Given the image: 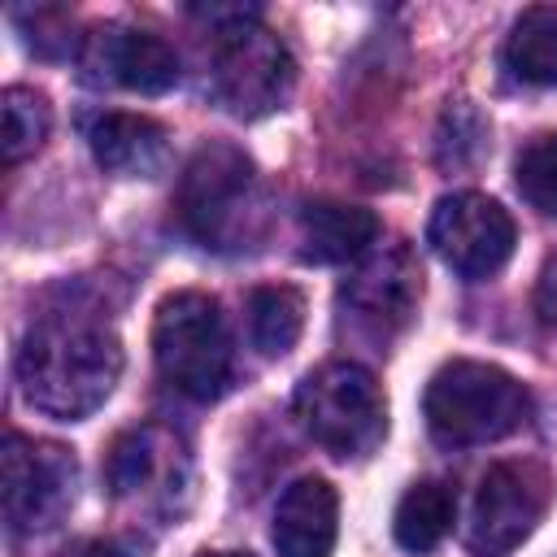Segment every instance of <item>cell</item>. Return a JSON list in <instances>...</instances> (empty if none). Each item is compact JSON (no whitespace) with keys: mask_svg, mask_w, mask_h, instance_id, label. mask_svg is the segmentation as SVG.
Instances as JSON below:
<instances>
[{"mask_svg":"<svg viewBox=\"0 0 557 557\" xmlns=\"http://www.w3.org/2000/svg\"><path fill=\"white\" fill-rule=\"evenodd\" d=\"M122 374V344L113 326L91 305H52L35 313L22 348H17V383L22 396L57 418L78 422L96 413Z\"/></svg>","mask_w":557,"mask_h":557,"instance_id":"6da1fadb","label":"cell"},{"mask_svg":"<svg viewBox=\"0 0 557 557\" xmlns=\"http://www.w3.org/2000/svg\"><path fill=\"white\" fill-rule=\"evenodd\" d=\"M174 218L191 244L239 257L265 244L274 213L257 165L235 144H205L178 178Z\"/></svg>","mask_w":557,"mask_h":557,"instance_id":"7a4b0ae2","label":"cell"},{"mask_svg":"<svg viewBox=\"0 0 557 557\" xmlns=\"http://www.w3.org/2000/svg\"><path fill=\"white\" fill-rule=\"evenodd\" d=\"M209 22L213 48H209V96L231 117H265L283 109L296 83V65L287 44L257 22V9L239 4H209L191 9Z\"/></svg>","mask_w":557,"mask_h":557,"instance_id":"3957f363","label":"cell"},{"mask_svg":"<svg viewBox=\"0 0 557 557\" xmlns=\"http://www.w3.org/2000/svg\"><path fill=\"white\" fill-rule=\"evenodd\" d=\"M422 413H426V431L444 448H474L518 431L531 413V396L509 370L492 361L457 357L431 374Z\"/></svg>","mask_w":557,"mask_h":557,"instance_id":"277c9868","label":"cell"},{"mask_svg":"<svg viewBox=\"0 0 557 557\" xmlns=\"http://www.w3.org/2000/svg\"><path fill=\"white\" fill-rule=\"evenodd\" d=\"M152 357L161 379L187 400H218L231 383V331L213 296L174 292L152 318Z\"/></svg>","mask_w":557,"mask_h":557,"instance_id":"5b68a950","label":"cell"},{"mask_svg":"<svg viewBox=\"0 0 557 557\" xmlns=\"http://www.w3.org/2000/svg\"><path fill=\"white\" fill-rule=\"evenodd\" d=\"M292 413L300 431L331 457H366L387 431V405L374 374L357 361H326L296 387Z\"/></svg>","mask_w":557,"mask_h":557,"instance_id":"8992f818","label":"cell"},{"mask_svg":"<svg viewBox=\"0 0 557 557\" xmlns=\"http://www.w3.org/2000/svg\"><path fill=\"white\" fill-rule=\"evenodd\" d=\"M0 483H4V522L17 535H35L57 527L78 492V461L70 448L9 435L0 453Z\"/></svg>","mask_w":557,"mask_h":557,"instance_id":"52a82bcc","label":"cell"},{"mask_svg":"<svg viewBox=\"0 0 557 557\" xmlns=\"http://www.w3.org/2000/svg\"><path fill=\"white\" fill-rule=\"evenodd\" d=\"M513 218L483 191L444 196L426 222V244L435 248V257L470 283L492 278L513 257Z\"/></svg>","mask_w":557,"mask_h":557,"instance_id":"ba28073f","label":"cell"},{"mask_svg":"<svg viewBox=\"0 0 557 557\" xmlns=\"http://www.w3.org/2000/svg\"><path fill=\"white\" fill-rule=\"evenodd\" d=\"M418 296H422V274L409 248H383L344 278L339 322L348 335L366 344H387L409 326Z\"/></svg>","mask_w":557,"mask_h":557,"instance_id":"9c48e42d","label":"cell"},{"mask_svg":"<svg viewBox=\"0 0 557 557\" xmlns=\"http://www.w3.org/2000/svg\"><path fill=\"white\" fill-rule=\"evenodd\" d=\"M553 496V483L544 474V466L535 461H496L474 492V509H470V548L479 557H505L509 548H518L535 522L544 518Z\"/></svg>","mask_w":557,"mask_h":557,"instance_id":"30bf717a","label":"cell"},{"mask_svg":"<svg viewBox=\"0 0 557 557\" xmlns=\"http://www.w3.org/2000/svg\"><path fill=\"white\" fill-rule=\"evenodd\" d=\"M187 444L157 422L122 431L104 457L109 492L139 509H174V496H187Z\"/></svg>","mask_w":557,"mask_h":557,"instance_id":"8fae6325","label":"cell"},{"mask_svg":"<svg viewBox=\"0 0 557 557\" xmlns=\"http://www.w3.org/2000/svg\"><path fill=\"white\" fill-rule=\"evenodd\" d=\"M78 61L91 83L139 96H161L178 83V52L161 35L139 26H96L91 35H83Z\"/></svg>","mask_w":557,"mask_h":557,"instance_id":"7c38bea8","label":"cell"},{"mask_svg":"<svg viewBox=\"0 0 557 557\" xmlns=\"http://www.w3.org/2000/svg\"><path fill=\"white\" fill-rule=\"evenodd\" d=\"M339 531V496L326 479H296L274 505V553L278 557H331Z\"/></svg>","mask_w":557,"mask_h":557,"instance_id":"4fadbf2b","label":"cell"},{"mask_svg":"<svg viewBox=\"0 0 557 557\" xmlns=\"http://www.w3.org/2000/svg\"><path fill=\"white\" fill-rule=\"evenodd\" d=\"M87 144L100 170L117 178H152L170 161V135L144 113H100L87 126Z\"/></svg>","mask_w":557,"mask_h":557,"instance_id":"5bb4252c","label":"cell"},{"mask_svg":"<svg viewBox=\"0 0 557 557\" xmlns=\"http://www.w3.org/2000/svg\"><path fill=\"white\" fill-rule=\"evenodd\" d=\"M374 239H379V218L361 205L309 200L300 209V261L339 265V261L366 257Z\"/></svg>","mask_w":557,"mask_h":557,"instance_id":"9a60e30c","label":"cell"},{"mask_svg":"<svg viewBox=\"0 0 557 557\" xmlns=\"http://www.w3.org/2000/svg\"><path fill=\"white\" fill-rule=\"evenodd\" d=\"M500 61L527 87H557V4L527 9L509 26Z\"/></svg>","mask_w":557,"mask_h":557,"instance_id":"2e32d148","label":"cell"},{"mask_svg":"<svg viewBox=\"0 0 557 557\" xmlns=\"http://www.w3.org/2000/svg\"><path fill=\"white\" fill-rule=\"evenodd\" d=\"M453 518H457V492L440 479H422L400 496L392 535L405 553H431L453 531Z\"/></svg>","mask_w":557,"mask_h":557,"instance_id":"e0dca14e","label":"cell"},{"mask_svg":"<svg viewBox=\"0 0 557 557\" xmlns=\"http://www.w3.org/2000/svg\"><path fill=\"white\" fill-rule=\"evenodd\" d=\"M300 331H305V296L296 287L270 283L248 292V335L265 357L292 352Z\"/></svg>","mask_w":557,"mask_h":557,"instance_id":"ac0fdd59","label":"cell"},{"mask_svg":"<svg viewBox=\"0 0 557 557\" xmlns=\"http://www.w3.org/2000/svg\"><path fill=\"white\" fill-rule=\"evenodd\" d=\"M0 113H4V165H17L22 157L39 152V144L52 131L48 100L30 87H9L0 100Z\"/></svg>","mask_w":557,"mask_h":557,"instance_id":"d6986e66","label":"cell"},{"mask_svg":"<svg viewBox=\"0 0 557 557\" xmlns=\"http://www.w3.org/2000/svg\"><path fill=\"white\" fill-rule=\"evenodd\" d=\"M513 183L535 213L557 218V135H540L518 152Z\"/></svg>","mask_w":557,"mask_h":557,"instance_id":"ffe728a7","label":"cell"},{"mask_svg":"<svg viewBox=\"0 0 557 557\" xmlns=\"http://www.w3.org/2000/svg\"><path fill=\"white\" fill-rule=\"evenodd\" d=\"M483 148H487V122L479 117V109L453 104L444 113V122H440V144H435L440 165H453V170L474 165Z\"/></svg>","mask_w":557,"mask_h":557,"instance_id":"44dd1931","label":"cell"},{"mask_svg":"<svg viewBox=\"0 0 557 557\" xmlns=\"http://www.w3.org/2000/svg\"><path fill=\"white\" fill-rule=\"evenodd\" d=\"M535 313L544 322L548 335H557V252L544 261L540 270V287H535Z\"/></svg>","mask_w":557,"mask_h":557,"instance_id":"7402d4cb","label":"cell"},{"mask_svg":"<svg viewBox=\"0 0 557 557\" xmlns=\"http://www.w3.org/2000/svg\"><path fill=\"white\" fill-rule=\"evenodd\" d=\"M57 557H131V553L122 544H113V540H74Z\"/></svg>","mask_w":557,"mask_h":557,"instance_id":"603a6c76","label":"cell"},{"mask_svg":"<svg viewBox=\"0 0 557 557\" xmlns=\"http://www.w3.org/2000/svg\"><path fill=\"white\" fill-rule=\"evenodd\" d=\"M200 557H248V553H200Z\"/></svg>","mask_w":557,"mask_h":557,"instance_id":"cb8c5ba5","label":"cell"}]
</instances>
